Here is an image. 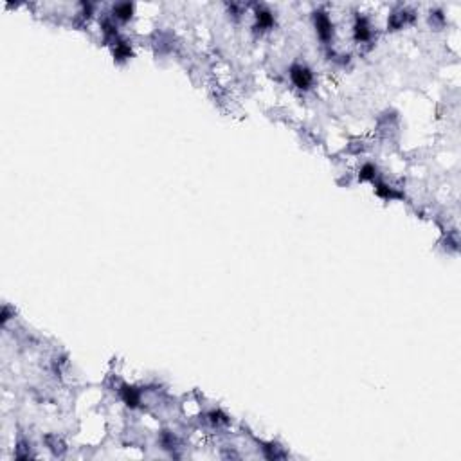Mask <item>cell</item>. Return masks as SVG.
<instances>
[{"instance_id":"1","label":"cell","mask_w":461,"mask_h":461,"mask_svg":"<svg viewBox=\"0 0 461 461\" xmlns=\"http://www.w3.org/2000/svg\"><path fill=\"white\" fill-rule=\"evenodd\" d=\"M290 79H292V83L296 85L297 89L307 90V89H310V85H312L313 76H312V72H310L308 67L294 65L292 69H290Z\"/></svg>"},{"instance_id":"2","label":"cell","mask_w":461,"mask_h":461,"mask_svg":"<svg viewBox=\"0 0 461 461\" xmlns=\"http://www.w3.org/2000/svg\"><path fill=\"white\" fill-rule=\"evenodd\" d=\"M315 25H317V33H319L321 38L328 40L331 36V29H333L330 18L326 17V15H319V17H315Z\"/></svg>"},{"instance_id":"3","label":"cell","mask_w":461,"mask_h":461,"mask_svg":"<svg viewBox=\"0 0 461 461\" xmlns=\"http://www.w3.org/2000/svg\"><path fill=\"white\" fill-rule=\"evenodd\" d=\"M369 36H371V29H369L366 20L361 18V20L355 24V38H357V41H367Z\"/></svg>"},{"instance_id":"4","label":"cell","mask_w":461,"mask_h":461,"mask_svg":"<svg viewBox=\"0 0 461 461\" xmlns=\"http://www.w3.org/2000/svg\"><path fill=\"white\" fill-rule=\"evenodd\" d=\"M377 175V168L373 164H364L361 170V180H373Z\"/></svg>"},{"instance_id":"5","label":"cell","mask_w":461,"mask_h":461,"mask_svg":"<svg viewBox=\"0 0 461 461\" xmlns=\"http://www.w3.org/2000/svg\"><path fill=\"white\" fill-rule=\"evenodd\" d=\"M115 11H117V15H115V17L121 18V20H126V18L132 17V6H130V4H121V6L115 7Z\"/></svg>"}]
</instances>
